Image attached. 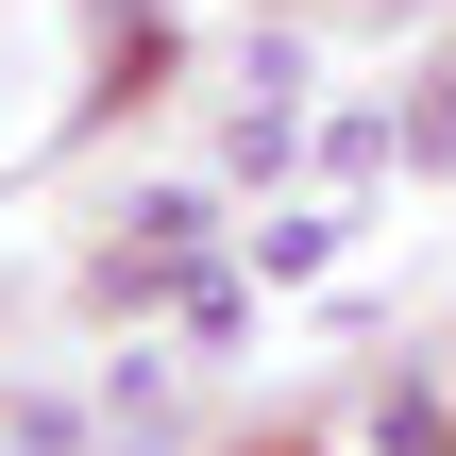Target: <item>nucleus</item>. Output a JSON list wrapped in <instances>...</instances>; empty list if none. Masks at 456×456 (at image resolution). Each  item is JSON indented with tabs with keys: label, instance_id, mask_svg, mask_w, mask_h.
<instances>
[{
	"label": "nucleus",
	"instance_id": "obj_1",
	"mask_svg": "<svg viewBox=\"0 0 456 456\" xmlns=\"http://www.w3.org/2000/svg\"><path fill=\"white\" fill-rule=\"evenodd\" d=\"M372 440H389V456H456V406H440V389H406V372H389V389H372Z\"/></svg>",
	"mask_w": 456,
	"mask_h": 456
},
{
	"label": "nucleus",
	"instance_id": "obj_2",
	"mask_svg": "<svg viewBox=\"0 0 456 456\" xmlns=\"http://www.w3.org/2000/svg\"><path fill=\"white\" fill-rule=\"evenodd\" d=\"M254 271H271V288H322V271H338V220H271Z\"/></svg>",
	"mask_w": 456,
	"mask_h": 456
},
{
	"label": "nucleus",
	"instance_id": "obj_3",
	"mask_svg": "<svg viewBox=\"0 0 456 456\" xmlns=\"http://www.w3.org/2000/svg\"><path fill=\"white\" fill-rule=\"evenodd\" d=\"M220 169H237V186H271V169H288V102H254V118L220 135Z\"/></svg>",
	"mask_w": 456,
	"mask_h": 456
},
{
	"label": "nucleus",
	"instance_id": "obj_4",
	"mask_svg": "<svg viewBox=\"0 0 456 456\" xmlns=\"http://www.w3.org/2000/svg\"><path fill=\"white\" fill-rule=\"evenodd\" d=\"M102 17H152V0H102Z\"/></svg>",
	"mask_w": 456,
	"mask_h": 456
}]
</instances>
